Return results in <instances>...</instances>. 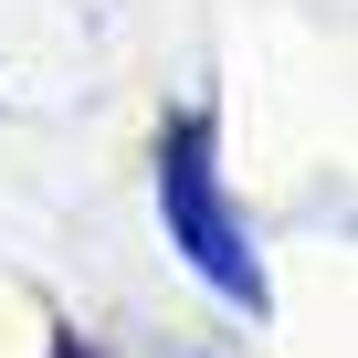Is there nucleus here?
Here are the masks:
<instances>
[{"label": "nucleus", "mask_w": 358, "mask_h": 358, "mask_svg": "<svg viewBox=\"0 0 358 358\" xmlns=\"http://www.w3.org/2000/svg\"><path fill=\"white\" fill-rule=\"evenodd\" d=\"M64 358H85V348H64Z\"/></svg>", "instance_id": "nucleus-2"}, {"label": "nucleus", "mask_w": 358, "mask_h": 358, "mask_svg": "<svg viewBox=\"0 0 358 358\" xmlns=\"http://www.w3.org/2000/svg\"><path fill=\"white\" fill-rule=\"evenodd\" d=\"M158 201H169V232L190 243V264H201L211 285L253 295V264H243V232H232V211H222V190H211V137H201V127L169 137V158H158Z\"/></svg>", "instance_id": "nucleus-1"}]
</instances>
